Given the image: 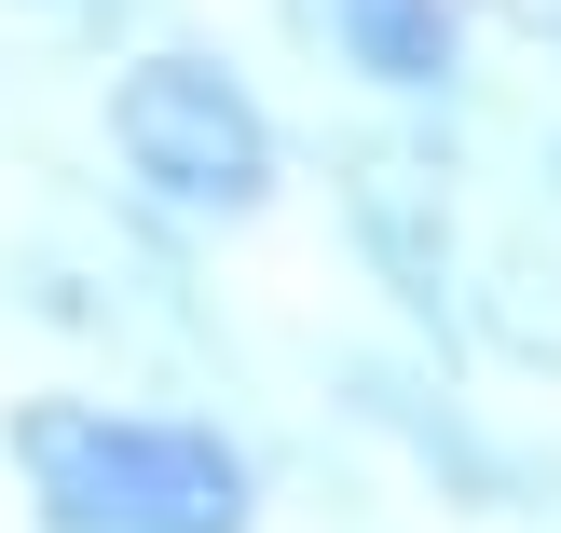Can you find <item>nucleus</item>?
Masks as SVG:
<instances>
[{
    "instance_id": "f257e3e1",
    "label": "nucleus",
    "mask_w": 561,
    "mask_h": 533,
    "mask_svg": "<svg viewBox=\"0 0 561 533\" xmlns=\"http://www.w3.org/2000/svg\"><path fill=\"white\" fill-rule=\"evenodd\" d=\"M14 465H27V507L55 533H261V465L192 410L27 397Z\"/></svg>"
},
{
    "instance_id": "39448f33",
    "label": "nucleus",
    "mask_w": 561,
    "mask_h": 533,
    "mask_svg": "<svg viewBox=\"0 0 561 533\" xmlns=\"http://www.w3.org/2000/svg\"><path fill=\"white\" fill-rule=\"evenodd\" d=\"M316 27L343 42V69L398 109H438L466 82V0H316Z\"/></svg>"
},
{
    "instance_id": "20e7f679",
    "label": "nucleus",
    "mask_w": 561,
    "mask_h": 533,
    "mask_svg": "<svg viewBox=\"0 0 561 533\" xmlns=\"http://www.w3.org/2000/svg\"><path fill=\"white\" fill-rule=\"evenodd\" d=\"M329 383H343V410H356L370 438H398V452L438 479V507H493V520L561 507V465L520 452V438H493L480 410H466L453 383H425L411 356H329Z\"/></svg>"
},
{
    "instance_id": "7ed1b4c3",
    "label": "nucleus",
    "mask_w": 561,
    "mask_h": 533,
    "mask_svg": "<svg viewBox=\"0 0 561 533\" xmlns=\"http://www.w3.org/2000/svg\"><path fill=\"white\" fill-rule=\"evenodd\" d=\"M343 233L370 260V288L398 301L425 343L466 328V246H453V164L425 137H356L343 151Z\"/></svg>"
},
{
    "instance_id": "f03ea898",
    "label": "nucleus",
    "mask_w": 561,
    "mask_h": 533,
    "mask_svg": "<svg viewBox=\"0 0 561 533\" xmlns=\"http://www.w3.org/2000/svg\"><path fill=\"white\" fill-rule=\"evenodd\" d=\"M110 164L164 219H261L288 151H274V109L247 96V69H219L192 42H151L110 69Z\"/></svg>"
},
{
    "instance_id": "423d86ee",
    "label": "nucleus",
    "mask_w": 561,
    "mask_h": 533,
    "mask_svg": "<svg viewBox=\"0 0 561 533\" xmlns=\"http://www.w3.org/2000/svg\"><path fill=\"white\" fill-rule=\"evenodd\" d=\"M466 328H480L493 356H520V370H561V246L507 233V246H493V274L466 288Z\"/></svg>"
}]
</instances>
